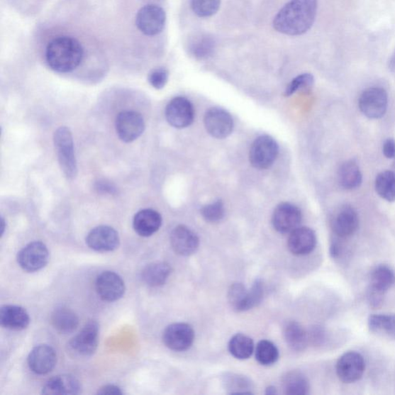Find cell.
<instances>
[{"mask_svg":"<svg viewBox=\"0 0 395 395\" xmlns=\"http://www.w3.org/2000/svg\"><path fill=\"white\" fill-rule=\"evenodd\" d=\"M318 11V0H291L274 21V29L289 36H300L310 30Z\"/></svg>","mask_w":395,"mask_h":395,"instance_id":"6da1fadb","label":"cell"},{"mask_svg":"<svg viewBox=\"0 0 395 395\" xmlns=\"http://www.w3.org/2000/svg\"><path fill=\"white\" fill-rule=\"evenodd\" d=\"M84 48L72 37H59L51 40L46 49L48 66L58 73H69L82 62Z\"/></svg>","mask_w":395,"mask_h":395,"instance_id":"7a4b0ae2","label":"cell"},{"mask_svg":"<svg viewBox=\"0 0 395 395\" xmlns=\"http://www.w3.org/2000/svg\"><path fill=\"white\" fill-rule=\"evenodd\" d=\"M54 142L61 170L68 179H75L77 165L72 131L67 127L59 128L55 131Z\"/></svg>","mask_w":395,"mask_h":395,"instance_id":"3957f363","label":"cell"},{"mask_svg":"<svg viewBox=\"0 0 395 395\" xmlns=\"http://www.w3.org/2000/svg\"><path fill=\"white\" fill-rule=\"evenodd\" d=\"M279 154L276 140L269 135H262L252 143L250 151V162L254 168L267 169L275 162Z\"/></svg>","mask_w":395,"mask_h":395,"instance_id":"277c9868","label":"cell"},{"mask_svg":"<svg viewBox=\"0 0 395 395\" xmlns=\"http://www.w3.org/2000/svg\"><path fill=\"white\" fill-rule=\"evenodd\" d=\"M166 22L163 9L155 4H148L140 9L135 18L138 29L148 37L162 32Z\"/></svg>","mask_w":395,"mask_h":395,"instance_id":"5b68a950","label":"cell"},{"mask_svg":"<svg viewBox=\"0 0 395 395\" xmlns=\"http://www.w3.org/2000/svg\"><path fill=\"white\" fill-rule=\"evenodd\" d=\"M389 96L382 87H373L366 89L360 96L359 109L368 118L379 119L387 111Z\"/></svg>","mask_w":395,"mask_h":395,"instance_id":"8992f818","label":"cell"},{"mask_svg":"<svg viewBox=\"0 0 395 395\" xmlns=\"http://www.w3.org/2000/svg\"><path fill=\"white\" fill-rule=\"evenodd\" d=\"M116 127L117 134L122 142L130 143L143 134L145 124L140 113L125 111L119 113L116 118Z\"/></svg>","mask_w":395,"mask_h":395,"instance_id":"52a82bcc","label":"cell"},{"mask_svg":"<svg viewBox=\"0 0 395 395\" xmlns=\"http://www.w3.org/2000/svg\"><path fill=\"white\" fill-rule=\"evenodd\" d=\"M21 267L29 273H33L45 267L49 261V251L47 245L40 241L26 245L17 257Z\"/></svg>","mask_w":395,"mask_h":395,"instance_id":"ba28073f","label":"cell"},{"mask_svg":"<svg viewBox=\"0 0 395 395\" xmlns=\"http://www.w3.org/2000/svg\"><path fill=\"white\" fill-rule=\"evenodd\" d=\"M99 323L94 320L87 322L80 333L69 342V347L74 352L83 357L95 353L99 341Z\"/></svg>","mask_w":395,"mask_h":395,"instance_id":"9c48e42d","label":"cell"},{"mask_svg":"<svg viewBox=\"0 0 395 395\" xmlns=\"http://www.w3.org/2000/svg\"><path fill=\"white\" fill-rule=\"evenodd\" d=\"M167 121L175 128L190 126L195 118V110L191 103L183 96L172 99L165 109Z\"/></svg>","mask_w":395,"mask_h":395,"instance_id":"30bf717a","label":"cell"},{"mask_svg":"<svg viewBox=\"0 0 395 395\" xmlns=\"http://www.w3.org/2000/svg\"><path fill=\"white\" fill-rule=\"evenodd\" d=\"M365 370V359L356 351H348L342 355L336 366L339 379L347 384L354 383L362 379Z\"/></svg>","mask_w":395,"mask_h":395,"instance_id":"8fae6325","label":"cell"},{"mask_svg":"<svg viewBox=\"0 0 395 395\" xmlns=\"http://www.w3.org/2000/svg\"><path fill=\"white\" fill-rule=\"evenodd\" d=\"M96 291L101 299L115 302L121 299L126 292L124 280L115 272L104 271L96 279Z\"/></svg>","mask_w":395,"mask_h":395,"instance_id":"7c38bea8","label":"cell"},{"mask_svg":"<svg viewBox=\"0 0 395 395\" xmlns=\"http://www.w3.org/2000/svg\"><path fill=\"white\" fill-rule=\"evenodd\" d=\"M195 340V331L188 323H172L163 333L164 344L174 351H185Z\"/></svg>","mask_w":395,"mask_h":395,"instance_id":"4fadbf2b","label":"cell"},{"mask_svg":"<svg viewBox=\"0 0 395 395\" xmlns=\"http://www.w3.org/2000/svg\"><path fill=\"white\" fill-rule=\"evenodd\" d=\"M302 213L299 208L291 204H281L277 206L272 216L274 229L280 233H291L300 226Z\"/></svg>","mask_w":395,"mask_h":395,"instance_id":"5bb4252c","label":"cell"},{"mask_svg":"<svg viewBox=\"0 0 395 395\" xmlns=\"http://www.w3.org/2000/svg\"><path fill=\"white\" fill-rule=\"evenodd\" d=\"M204 124L208 133L218 139L230 136L234 126L230 113L218 108L211 109L206 113Z\"/></svg>","mask_w":395,"mask_h":395,"instance_id":"9a60e30c","label":"cell"},{"mask_svg":"<svg viewBox=\"0 0 395 395\" xmlns=\"http://www.w3.org/2000/svg\"><path fill=\"white\" fill-rule=\"evenodd\" d=\"M86 243L89 247L96 252H111L118 248L120 238L118 232L108 226L94 228L87 235Z\"/></svg>","mask_w":395,"mask_h":395,"instance_id":"2e32d148","label":"cell"},{"mask_svg":"<svg viewBox=\"0 0 395 395\" xmlns=\"http://www.w3.org/2000/svg\"><path fill=\"white\" fill-rule=\"evenodd\" d=\"M57 364L56 351L47 345L34 347L28 357L30 369L35 374L43 375L50 373Z\"/></svg>","mask_w":395,"mask_h":395,"instance_id":"e0dca14e","label":"cell"},{"mask_svg":"<svg viewBox=\"0 0 395 395\" xmlns=\"http://www.w3.org/2000/svg\"><path fill=\"white\" fill-rule=\"evenodd\" d=\"M170 242L173 250L183 257L192 255L199 247V237L185 226L174 228L171 233Z\"/></svg>","mask_w":395,"mask_h":395,"instance_id":"ac0fdd59","label":"cell"},{"mask_svg":"<svg viewBox=\"0 0 395 395\" xmlns=\"http://www.w3.org/2000/svg\"><path fill=\"white\" fill-rule=\"evenodd\" d=\"M317 245V236L313 230L307 227H298L289 236L288 249L294 255H308Z\"/></svg>","mask_w":395,"mask_h":395,"instance_id":"d6986e66","label":"cell"},{"mask_svg":"<svg viewBox=\"0 0 395 395\" xmlns=\"http://www.w3.org/2000/svg\"><path fill=\"white\" fill-rule=\"evenodd\" d=\"M358 226V214L357 211L350 206H342L333 219V230L340 238H347L354 235Z\"/></svg>","mask_w":395,"mask_h":395,"instance_id":"ffe728a7","label":"cell"},{"mask_svg":"<svg viewBox=\"0 0 395 395\" xmlns=\"http://www.w3.org/2000/svg\"><path fill=\"white\" fill-rule=\"evenodd\" d=\"M162 223V216L153 209L140 210L133 219L135 231L143 237L151 236L159 231Z\"/></svg>","mask_w":395,"mask_h":395,"instance_id":"44dd1931","label":"cell"},{"mask_svg":"<svg viewBox=\"0 0 395 395\" xmlns=\"http://www.w3.org/2000/svg\"><path fill=\"white\" fill-rule=\"evenodd\" d=\"M2 326L12 330H23L29 326L30 316L23 307L15 305L4 306L0 311Z\"/></svg>","mask_w":395,"mask_h":395,"instance_id":"7402d4cb","label":"cell"},{"mask_svg":"<svg viewBox=\"0 0 395 395\" xmlns=\"http://www.w3.org/2000/svg\"><path fill=\"white\" fill-rule=\"evenodd\" d=\"M82 385L75 377L70 374L58 375L50 379L43 388V394H78Z\"/></svg>","mask_w":395,"mask_h":395,"instance_id":"603a6c76","label":"cell"},{"mask_svg":"<svg viewBox=\"0 0 395 395\" xmlns=\"http://www.w3.org/2000/svg\"><path fill=\"white\" fill-rule=\"evenodd\" d=\"M172 269L165 262H154L143 270L142 277L149 286L157 287L164 285L171 274Z\"/></svg>","mask_w":395,"mask_h":395,"instance_id":"cb8c5ba5","label":"cell"},{"mask_svg":"<svg viewBox=\"0 0 395 395\" xmlns=\"http://www.w3.org/2000/svg\"><path fill=\"white\" fill-rule=\"evenodd\" d=\"M52 326L61 333H70L78 327L77 315L66 306H60L55 309L51 315Z\"/></svg>","mask_w":395,"mask_h":395,"instance_id":"d4e9b609","label":"cell"},{"mask_svg":"<svg viewBox=\"0 0 395 395\" xmlns=\"http://www.w3.org/2000/svg\"><path fill=\"white\" fill-rule=\"evenodd\" d=\"M338 181L342 188L352 190L362 183V174L359 166L354 161H347L340 166Z\"/></svg>","mask_w":395,"mask_h":395,"instance_id":"484cf974","label":"cell"},{"mask_svg":"<svg viewBox=\"0 0 395 395\" xmlns=\"http://www.w3.org/2000/svg\"><path fill=\"white\" fill-rule=\"evenodd\" d=\"M284 338L286 344L295 351L304 350L309 343L308 333L300 323L289 322L284 328Z\"/></svg>","mask_w":395,"mask_h":395,"instance_id":"4316f807","label":"cell"},{"mask_svg":"<svg viewBox=\"0 0 395 395\" xmlns=\"http://www.w3.org/2000/svg\"><path fill=\"white\" fill-rule=\"evenodd\" d=\"M283 389L288 395H304L309 393L310 384L302 373L294 371L284 377Z\"/></svg>","mask_w":395,"mask_h":395,"instance_id":"83f0119b","label":"cell"},{"mask_svg":"<svg viewBox=\"0 0 395 395\" xmlns=\"http://www.w3.org/2000/svg\"><path fill=\"white\" fill-rule=\"evenodd\" d=\"M395 284L394 271L388 266L379 265L374 268L371 276L370 286L386 294Z\"/></svg>","mask_w":395,"mask_h":395,"instance_id":"f1b7e54d","label":"cell"},{"mask_svg":"<svg viewBox=\"0 0 395 395\" xmlns=\"http://www.w3.org/2000/svg\"><path fill=\"white\" fill-rule=\"evenodd\" d=\"M375 190L381 198L390 201H395V172L384 171L377 175Z\"/></svg>","mask_w":395,"mask_h":395,"instance_id":"f546056e","label":"cell"},{"mask_svg":"<svg viewBox=\"0 0 395 395\" xmlns=\"http://www.w3.org/2000/svg\"><path fill=\"white\" fill-rule=\"evenodd\" d=\"M216 41L213 37L203 34L195 38L189 45L191 55L198 60H205L213 55Z\"/></svg>","mask_w":395,"mask_h":395,"instance_id":"4dcf8cb0","label":"cell"},{"mask_svg":"<svg viewBox=\"0 0 395 395\" xmlns=\"http://www.w3.org/2000/svg\"><path fill=\"white\" fill-rule=\"evenodd\" d=\"M367 323L372 332L384 333L395 340V314H372Z\"/></svg>","mask_w":395,"mask_h":395,"instance_id":"1f68e13d","label":"cell"},{"mask_svg":"<svg viewBox=\"0 0 395 395\" xmlns=\"http://www.w3.org/2000/svg\"><path fill=\"white\" fill-rule=\"evenodd\" d=\"M229 350L230 354L237 359H248L253 353V340L242 333H237L230 341Z\"/></svg>","mask_w":395,"mask_h":395,"instance_id":"d6a6232c","label":"cell"},{"mask_svg":"<svg viewBox=\"0 0 395 395\" xmlns=\"http://www.w3.org/2000/svg\"><path fill=\"white\" fill-rule=\"evenodd\" d=\"M256 358L260 365L270 366L277 362L279 350L273 342L262 340L257 345Z\"/></svg>","mask_w":395,"mask_h":395,"instance_id":"836d02e7","label":"cell"},{"mask_svg":"<svg viewBox=\"0 0 395 395\" xmlns=\"http://www.w3.org/2000/svg\"><path fill=\"white\" fill-rule=\"evenodd\" d=\"M224 384L230 394H252V384L247 377L228 374L224 377Z\"/></svg>","mask_w":395,"mask_h":395,"instance_id":"e575fe53","label":"cell"},{"mask_svg":"<svg viewBox=\"0 0 395 395\" xmlns=\"http://www.w3.org/2000/svg\"><path fill=\"white\" fill-rule=\"evenodd\" d=\"M248 291L243 284L236 283L231 286L228 298L233 310L237 312L245 311Z\"/></svg>","mask_w":395,"mask_h":395,"instance_id":"d590c367","label":"cell"},{"mask_svg":"<svg viewBox=\"0 0 395 395\" xmlns=\"http://www.w3.org/2000/svg\"><path fill=\"white\" fill-rule=\"evenodd\" d=\"M221 4V0H191V6L198 16L205 18L215 15Z\"/></svg>","mask_w":395,"mask_h":395,"instance_id":"8d00e7d4","label":"cell"},{"mask_svg":"<svg viewBox=\"0 0 395 395\" xmlns=\"http://www.w3.org/2000/svg\"><path fill=\"white\" fill-rule=\"evenodd\" d=\"M314 78L311 74L297 76L289 83L285 91V96H289L299 90L308 89L313 85Z\"/></svg>","mask_w":395,"mask_h":395,"instance_id":"74e56055","label":"cell"},{"mask_svg":"<svg viewBox=\"0 0 395 395\" xmlns=\"http://www.w3.org/2000/svg\"><path fill=\"white\" fill-rule=\"evenodd\" d=\"M201 215L208 223H218L224 217L225 208L222 201L207 205L201 208Z\"/></svg>","mask_w":395,"mask_h":395,"instance_id":"f35d334b","label":"cell"},{"mask_svg":"<svg viewBox=\"0 0 395 395\" xmlns=\"http://www.w3.org/2000/svg\"><path fill=\"white\" fill-rule=\"evenodd\" d=\"M265 295V286L261 279H257L248 291L247 302H245V311L252 309L258 306Z\"/></svg>","mask_w":395,"mask_h":395,"instance_id":"ab89813d","label":"cell"},{"mask_svg":"<svg viewBox=\"0 0 395 395\" xmlns=\"http://www.w3.org/2000/svg\"><path fill=\"white\" fill-rule=\"evenodd\" d=\"M169 80V72L164 67L156 68L148 75V82L154 89H164Z\"/></svg>","mask_w":395,"mask_h":395,"instance_id":"60d3db41","label":"cell"},{"mask_svg":"<svg viewBox=\"0 0 395 395\" xmlns=\"http://www.w3.org/2000/svg\"><path fill=\"white\" fill-rule=\"evenodd\" d=\"M384 295L385 293L369 286L367 293V302L373 308H379L384 303Z\"/></svg>","mask_w":395,"mask_h":395,"instance_id":"b9f144b4","label":"cell"},{"mask_svg":"<svg viewBox=\"0 0 395 395\" xmlns=\"http://www.w3.org/2000/svg\"><path fill=\"white\" fill-rule=\"evenodd\" d=\"M309 342L314 345H321L326 339V333L321 327H314L308 333Z\"/></svg>","mask_w":395,"mask_h":395,"instance_id":"7bdbcfd3","label":"cell"},{"mask_svg":"<svg viewBox=\"0 0 395 395\" xmlns=\"http://www.w3.org/2000/svg\"><path fill=\"white\" fill-rule=\"evenodd\" d=\"M384 155L389 160H394L395 157V140L389 138L383 145Z\"/></svg>","mask_w":395,"mask_h":395,"instance_id":"ee69618b","label":"cell"},{"mask_svg":"<svg viewBox=\"0 0 395 395\" xmlns=\"http://www.w3.org/2000/svg\"><path fill=\"white\" fill-rule=\"evenodd\" d=\"M99 394H122L121 389L116 385L109 384L104 385V387L100 389L98 392Z\"/></svg>","mask_w":395,"mask_h":395,"instance_id":"f6af8a7d","label":"cell"},{"mask_svg":"<svg viewBox=\"0 0 395 395\" xmlns=\"http://www.w3.org/2000/svg\"><path fill=\"white\" fill-rule=\"evenodd\" d=\"M340 247L338 243H333L330 247V254L333 258L340 256Z\"/></svg>","mask_w":395,"mask_h":395,"instance_id":"bcb514c9","label":"cell"},{"mask_svg":"<svg viewBox=\"0 0 395 395\" xmlns=\"http://www.w3.org/2000/svg\"><path fill=\"white\" fill-rule=\"evenodd\" d=\"M98 189L102 190L103 191L111 192V193L113 190L115 189L112 187V186L109 185V184L104 183V182L101 183L100 186L99 185Z\"/></svg>","mask_w":395,"mask_h":395,"instance_id":"7dc6e473","label":"cell"},{"mask_svg":"<svg viewBox=\"0 0 395 395\" xmlns=\"http://www.w3.org/2000/svg\"><path fill=\"white\" fill-rule=\"evenodd\" d=\"M389 67L391 70H395V49L389 60Z\"/></svg>","mask_w":395,"mask_h":395,"instance_id":"c3c4849f","label":"cell"},{"mask_svg":"<svg viewBox=\"0 0 395 395\" xmlns=\"http://www.w3.org/2000/svg\"><path fill=\"white\" fill-rule=\"evenodd\" d=\"M277 394L276 388L273 387V386H269V388L267 389V394Z\"/></svg>","mask_w":395,"mask_h":395,"instance_id":"681fc988","label":"cell"},{"mask_svg":"<svg viewBox=\"0 0 395 395\" xmlns=\"http://www.w3.org/2000/svg\"><path fill=\"white\" fill-rule=\"evenodd\" d=\"M5 224L6 223H5V221H4V218H1V226H2L1 234H2V235H4V231H5Z\"/></svg>","mask_w":395,"mask_h":395,"instance_id":"f907efd6","label":"cell"},{"mask_svg":"<svg viewBox=\"0 0 395 395\" xmlns=\"http://www.w3.org/2000/svg\"><path fill=\"white\" fill-rule=\"evenodd\" d=\"M393 168L395 169V157H394V162H393Z\"/></svg>","mask_w":395,"mask_h":395,"instance_id":"816d5d0a","label":"cell"}]
</instances>
